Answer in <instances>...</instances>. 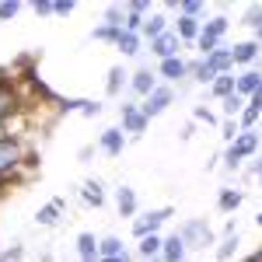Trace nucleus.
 Listing matches in <instances>:
<instances>
[{"instance_id": "obj_1", "label": "nucleus", "mask_w": 262, "mask_h": 262, "mask_svg": "<svg viewBox=\"0 0 262 262\" xmlns=\"http://www.w3.org/2000/svg\"><path fill=\"white\" fill-rule=\"evenodd\" d=\"M25 147H21L18 137H11V133H0V182H7L14 171H18L21 164H25Z\"/></svg>"}, {"instance_id": "obj_2", "label": "nucleus", "mask_w": 262, "mask_h": 262, "mask_svg": "<svg viewBox=\"0 0 262 262\" xmlns=\"http://www.w3.org/2000/svg\"><path fill=\"white\" fill-rule=\"evenodd\" d=\"M259 143H262V133H259V129H242V137H238V140L227 147V154H224V164H227L231 171H238L245 158H252V154L259 150Z\"/></svg>"}, {"instance_id": "obj_3", "label": "nucleus", "mask_w": 262, "mask_h": 262, "mask_svg": "<svg viewBox=\"0 0 262 262\" xmlns=\"http://www.w3.org/2000/svg\"><path fill=\"white\" fill-rule=\"evenodd\" d=\"M231 28V21L224 18H210V21H203V32H200V39H196V49L203 53V60L213 53V49H221V39H224V32Z\"/></svg>"}, {"instance_id": "obj_4", "label": "nucleus", "mask_w": 262, "mask_h": 262, "mask_svg": "<svg viewBox=\"0 0 262 262\" xmlns=\"http://www.w3.org/2000/svg\"><path fill=\"white\" fill-rule=\"evenodd\" d=\"M179 238L185 242V248H206L213 242V231H210V224L203 217H196V221H185L179 227Z\"/></svg>"}, {"instance_id": "obj_5", "label": "nucleus", "mask_w": 262, "mask_h": 262, "mask_svg": "<svg viewBox=\"0 0 262 262\" xmlns=\"http://www.w3.org/2000/svg\"><path fill=\"white\" fill-rule=\"evenodd\" d=\"M171 98H175V88H171V84H158V88L140 101V112L147 119H154V116H161L164 108L171 105Z\"/></svg>"}, {"instance_id": "obj_6", "label": "nucleus", "mask_w": 262, "mask_h": 262, "mask_svg": "<svg viewBox=\"0 0 262 262\" xmlns=\"http://www.w3.org/2000/svg\"><path fill=\"white\" fill-rule=\"evenodd\" d=\"M171 213H175L171 206H161V210H150L147 217H140V221L133 224V234H137V238H147V234H158V227H161V224L168 221Z\"/></svg>"}, {"instance_id": "obj_7", "label": "nucleus", "mask_w": 262, "mask_h": 262, "mask_svg": "<svg viewBox=\"0 0 262 262\" xmlns=\"http://www.w3.org/2000/svg\"><path fill=\"white\" fill-rule=\"evenodd\" d=\"M179 46H182V39L175 35V32H164L161 39L150 42V53H154V56L164 63V60H175V56H179Z\"/></svg>"}, {"instance_id": "obj_8", "label": "nucleus", "mask_w": 262, "mask_h": 262, "mask_svg": "<svg viewBox=\"0 0 262 262\" xmlns=\"http://www.w3.org/2000/svg\"><path fill=\"white\" fill-rule=\"evenodd\" d=\"M18 112V91H14V81H4L0 77V122H7Z\"/></svg>"}, {"instance_id": "obj_9", "label": "nucleus", "mask_w": 262, "mask_h": 262, "mask_svg": "<svg viewBox=\"0 0 262 262\" xmlns=\"http://www.w3.org/2000/svg\"><path fill=\"white\" fill-rule=\"evenodd\" d=\"M158 77H164L168 84H179V81H185V77H189V63L182 60V56L164 60V63H158Z\"/></svg>"}, {"instance_id": "obj_10", "label": "nucleus", "mask_w": 262, "mask_h": 262, "mask_svg": "<svg viewBox=\"0 0 262 262\" xmlns=\"http://www.w3.org/2000/svg\"><path fill=\"white\" fill-rule=\"evenodd\" d=\"M119 112H122V133H143V129H147V122H150L140 112V105H122Z\"/></svg>"}, {"instance_id": "obj_11", "label": "nucleus", "mask_w": 262, "mask_h": 262, "mask_svg": "<svg viewBox=\"0 0 262 262\" xmlns=\"http://www.w3.org/2000/svg\"><path fill=\"white\" fill-rule=\"evenodd\" d=\"M98 143H101V150H105L108 158H119L122 150H126V137H122V129H116V126H112V129H105Z\"/></svg>"}, {"instance_id": "obj_12", "label": "nucleus", "mask_w": 262, "mask_h": 262, "mask_svg": "<svg viewBox=\"0 0 262 262\" xmlns=\"http://www.w3.org/2000/svg\"><path fill=\"white\" fill-rule=\"evenodd\" d=\"M206 67H210L217 77H224V74H231V67H234V53H231V49H213V53L206 56Z\"/></svg>"}, {"instance_id": "obj_13", "label": "nucleus", "mask_w": 262, "mask_h": 262, "mask_svg": "<svg viewBox=\"0 0 262 262\" xmlns=\"http://www.w3.org/2000/svg\"><path fill=\"white\" fill-rule=\"evenodd\" d=\"M203 32V21L200 18H185V14H179V21H175V35H179L182 42H196Z\"/></svg>"}, {"instance_id": "obj_14", "label": "nucleus", "mask_w": 262, "mask_h": 262, "mask_svg": "<svg viewBox=\"0 0 262 262\" xmlns=\"http://www.w3.org/2000/svg\"><path fill=\"white\" fill-rule=\"evenodd\" d=\"M185 242L179 238V231L171 238H164V248H161V262H185Z\"/></svg>"}, {"instance_id": "obj_15", "label": "nucleus", "mask_w": 262, "mask_h": 262, "mask_svg": "<svg viewBox=\"0 0 262 262\" xmlns=\"http://www.w3.org/2000/svg\"><path fill=\"white\" fill-rule=\"evenodd\" d=\"M77 255H81V262H101L98 255V242H95V234H77Z\"/></svg>"}, {"instance_id": "obj_16", "label": "nucleus", "mask_w": 262, "mask_h": 262, "mask_svg": "<svg viewBox=\"0 0 262 262\" xmlns=\"http://www.w3.org/2000/svg\"><path fill=\"white\" fill-rule=\"evenodd\" d=\"M129 88H133L140 98H147V95L158 88V74H150V70H137V74H133V81H129Z\"/></svg>"}, {"instance_id": "obj_17", "label": "nucleus", "mask_w": 262, "mask_h": 262, "mask_svg": "<svg viewBox=\"0 0 262 262\" xmlns=\"http://www.w3.org/2000/svg\"><path fill=\"white\" fill-rule=\"evenodd\" d=\"M116 206H119V217H133V213H137V192H133L129 185H119Z\"/></svg>"}, {"instance_id": "obj_18", "label": "nucleus", "mask_w": 262, "mask_h": 262, "mask_svg": "<svg viewBox=\"0 0 262 262\" xmlns=\"http://www.w3.org/2000/svg\"><path fill=\"white\" fill-rule=\"evenodd\" d=\"M231 53H234V63H255V60H259V53H262V46L255 39H248V42H238Z\"/></svg>"}, {"instance_id": "obj_19", "label": "nucleus", "mask_w": 262, "mask_h": 262, "mask_svg": "<svg viewBox=\"0 0 262 262\" xmlns=\"http://www.w3.org/2000/svg\"><path fill=\"white\" fill-rule=\"evenodd\" d=\"M259 88H262V70H248V74L238 77V95H242V98H252Z\"/></svg>"}, {"instance_id": "obj_20", "label": "nucleus", "mask_w": 262, "mask_h": 262, "mask_svg": "<svg viewBox=\"0 0 262 262\" xmlns=\"http://www.w3.org/2000/svg\"><path fill=\"white\" fill-rule=\"evenodd\" d=\"M164 32H168V18H164V14H154V18L143 21V32H140V35L154 42V39H161Z\"/></svg>"}, {"instance_id": "obj_21", "label": "nucleus", "mask_w": 262, "mask_h": 262, "mask_svg": "<svg viewBox=\"0 0 262 262\" xmlns=\"http://www.w3.org/2000/svg\"><path fill=\"white\" fill-rule=\"evenodd\" d=\"M210 91H213V95H217V98H231V95H234V91H238V77H231V74H224V77H217V81L210 84Z\"/></svg>"}, {"instance_id": "obj_22", "label": "nucleus", "mask_w": 262, "mask_h": 262, "mask_svg": "<svg viewBox=\"0 0 262 262\" xmlns=\"http://www.w3.org/2000/svg\"><path fill=\"white\" fill-rule=\"evenodd\" d=\"M81 196L91 203V206H101V203H105V185H101L98 179H88V182H84V189H81Z\"/></svg>"}, {"instance_id": "obj_23", "label": "nucleus", "mask_w": 262, "mask_h": 262, "mask_svg": "<svg viewBox=\"0 0 262 262\" xmlns=\"http://www.w3.org/2000/svg\"><path fill=\"white\" fill-rule=\"evenodd\" d=\"M122 252H126V248H122V242L116 238V234H108V238H101V242H98V255H101V259H119Z\"/></svg>"}, {"instance_id": "obj_24", "label": "nucleus", "mask_w": 262, "mask_h": 262, "mask_svg": "<svg viewBox=\"0 0 262 262\" xmlns=\"http://www.w3.org/2000/svg\"><path fill=\"white\" fill-rule=\"evenodd\" d=\"M242 203H245V192H238V189H221V200H217V206H221L224 213L238 210Z\"/></svg>"}, {"instance_id": "obj_25", "label": "nucleus", "mask_w": 262, "mask_h": 262, "mask_svg": "<svg viewBox=\"0 0 262 262\" xmlns=\"http://www.w3.org/2000/svg\"><path fill=\"white\" fill-rule=\"evenodd\" d=\"M164 248V238H158V234H147V238H140V255L143 259H158Z\"/></svg>"}, {"instance_id": "obj_26", "label": "nucleus", "mask_w": 262, "mask_h": 262, "mask_svg": "<svg viewBox=\"0 0 262 262\" xmlns=\"http://www.w3.org/2000/svg\"><path fill=\"white\" fill-rule=\"evenodd\" d=\"M116 46H119L122 56H137V53H140V35H133V32H122Z\"/></svg>"}, {"instance_id": "obj_27", "label": "nucleus", "mask_w": 262, "mask_h": 262, "mask_svg": "<svg viewBox=\"0 0 262 262\" xmlns=\"http://www.w3.org/2000/svg\"><path fill=\"white\" fill-rule=\"evenodd\" d=\"M35 221H39L42 227H56V224H60V206H56V203H49V206H42L39 213H35Z\"/></svg>"}, {"instance_id": "obj_28", "label": "nucleus", "mask_w": 262, "mask_h": 262, "mask_svg": "<svg viewBox=\"0 0 262 262\" xmlns=\"http://www.w3.org/2000/svg\"><path fill=\"white\" fill-rule=\"evenodd\" d=\"M122 84H126V74H122V67H112V70H108V81H105V91H108V98H116V95H119Z\"/></svg>"}, {"instance_id": "obj_29", "label": "nucleus", "mask_w": 262, "mask_h": 262, "mask_svg": "<svg viewBox=\"0 0 262 262\" xmlns=\"http://www.w3.org/2000/svg\"><path fill=\"white\" fill-rule=\"evenodd\" d=\"M245 105H248V101H245L242 95L234 91L231 98H224V116H227V119H234V116H242V112H245Z\"/></svg>"}, {"instance_id": "obj_30", "label": "nucleus", "mask_w": 262, "mask_h": 262, "mask_svg": "<svg viewBox=\"0 0 262 262\" xmlns=\"http://www.w3.org/2000/svg\"><path fill=\"white\" fill-rule=\"evenodd\" d=\"M105 25H108V28H122V25H126V11H122L119 4H108V7H105Z\"/></svg>"}, {"instance_id": "obj_31", "label": "nucleus", "mask_w": 262, "mask_h": 262, "mask_svg": "<svg viewBox=\"0 0 262 262\" xmlns=\"http://www.w3.org/2000/svg\"><path fill=\"white\" fill-rule=\"evenodd\" d=\"M234 252H238V234H227V238L221 242V248H217V259L227 262L231 255H234Z\"/></svg>"}, {"instance_id": "obj_32", "label": "nucleus", "mask_w": 262, "mask_h": 262, "mask_svg": "<svg viewBox=\"0 0 262 262\" xmlns=\"http://www.w3.org/2000/svg\"><path fill=\"white\" fill-rule=\"evenodd\" d=\"M119 35H122V28H108V25H98L91 32V39H98V42H119Z\"/></svg>"}, {"instance_id": "obj_33", "label": "nucleus", "mask_w": 262, "mask_h": 262, "mask_svg": "<svg viewBox=\"0 0 262 262\" xmlns=\"http://www.w3.org/2000/svg\"><path fill=\"white\" fill-rule=\"evenodd\" d=\"M259 116H262V112H255V108H248V105H245V112L238 116V126H242V129H252V126L259 122Z\"/></svg>"}, {"instance_id": "obj_34", "label": "nucleus", "mask_w": 262, "mask_h": 262, "mask_svg": "<svg viewBox=\"0 0 262 262\" xmlns=\"http://www.w3.org/2000/svg\"><path fill=\"white\" fill-rule=\"evenodd\" d=\"M221 137H224V140H231V143L238 140V137H242V126H238V119H227V122H224Z\"/></svg>"}, {"instance_id": "obj_35", "label": "nucleus", "mask_w": 262, "mask_h": 262, "mask_svg": "<svg viewBox=\"0 0 262 262\" xmlns=\"http://www.w3.org/2000/svg\"><path fill=\"white\" fill-rule=\"evenodd\" d=\"M179 11L185 14V18H200L203 4H200V0H182V4H179Z\"/></svg>"}, {"instance_id": "obj_36", "label": "nucleus", "mask_w": 262, "mask_h": 262, "mask_svg": "<svg viewBox=\"0 0 262 262\" xmlns=\"http://www.w3.org/2000/svg\"><path fill=\"white\" fill-rule=\"evenodd\" d=\"M18 11H21L18 0H4V4H0V21H11L14 14H18Z\"/></svg>"}, {"instance_id": "obj_37", "label": "nucleus", "mask_w": 262, "mask_h": 262, "mask_svg": "<svg viewBox=\"0 0 262 262\" xmlns=\"http://www.w3.org/2000/svg\"><path fill=\"white\" fill-rule=\"evenodd\" d=\"M192 119H200V122H206V126H213V122H217V116H213L210 108H203V105H196V108H192Z\"/></svg>"}, {"instance_id": "obj_38", "label": "nucleus", "mask_w": 262, "mask_h": 262, "mask_svg": "<svg viewBox=\"0 0 262 262\" xmlns=\"http://www.w3.org/2000/svg\"><path fill=\"white\" fill-rule=\"evenodd\" d=\"M245 25H252L255 32L262 28V7H248V14H245Z\"/></svg>"}, {"instance_id": "obj_39", "label": "nucleus", "mask_w": 262, "mask_h": 262, "mask_svg": "<svg viewBox=\"0 0 262 262\" xmlns=\"http://www.w3.org/2000/svg\"><path fill=\"white\" fill-rule=\"evenodd\" d=\"M81 112H84V116H88V119H95V116H101V101H88V98H84Z\"/></svg>"}, {"instance_id": "obj_40", "label": "nucleus", "mask_w": 262, "mask_h": 262, "mask_svg": "<svg viewBox=\"0 0 262 262\" xmlns=\"http://www.w3.org/2000/svg\"><path fill=\"white\" fill-rule=\"evenodd\" d=\"M21 245H14V248H7V252H0V262H21Z\"/></svg>"}, {"instance_id": "obj_41", "label": "nucleus", "mask_w": 262, "mask_h": 262, "mask_svg": "<svg viewBox=\"0 0 262 262\" xmlns=\"http://www.w3.org/2000/svg\"><path fill=\"white\" fill-rule=\"evenodd\" d=\"M32 11H35L39 18H49V14H53V4H49V0H35V4H32Z\"/></svg>"}, {"instance_id": "obj_42", "label": "nucleus", "mask_w": 262, "mask_h": 262, "mask_svg": "<svg viewBox=\"0 0 262 262\" xmlns=\"http://www.w3.org/2000/svg\"><path fill=\"white\" fill-rule=\"evenodd\" d=\"M147 7H150V4H147V0H129V4H126V11H129V14H147Z\"/></svg>"}, {"instance_id": "obj_43", "label": "nucleus", "mask_w": 262, "mask_h": 262, "mask_svg": "<svg viewBox=\"0 0 262 262\" xmlns=\"http://www.w3.org/2000/svg\"><path fill=\"white\" fill-rule=\"evenodd\" d=\"M74 7H77L74 0H63V4H53V14H60V18H67V14H70Z\"/></svg>"}, {"instance_id": "obj_44", "label": "nucleus", "mask_w": 262, "mask_h": 262, "mask_svg": "<svg viewBox=\"0 0 262 262\" xmlns=\"http://www.w3.org/2000/svg\"><path fill=\"white\" fill-rule=\"evenodd\" d=\"M248 108H255V112H262V88L255 91V95H252V98H248Z\"/></svg>"}, {"instance_id": "obj_45", "label": "nucleus", "mask_w": 262, "mask_h": 262, "mask_svg": "<svg viewBox=\"0 0 262 262\" xmlns=\"http://www.w3.org/2000/svg\"><path fill=\"white\" fill-rule=\"evenodd\" d=\"M101 262H133V255H129V252H122L119 259H101Z\"/></svg>"}, {"instance_id": "obj_46", "label": "nucleus", "mask_w": 262, "mask_h": 262, "mask_svg": "<svg viewBox=\"0 0 262 262\" xmlns=\"http://www.w3.org/2000/svg\"><path fill=\"white\" fill-rule=\"evenodd\" d=\"M252 171H255V175H259V182H262V161L255 164V168H252Z\"/></svg>"}, {"instance_id": "obj_47", "label": "nucleus", "mask_w": 262, "mask_h": 262, "mask_svg": "<svg viewBox=\"0 0 262 262\" xmlns=\"http://www.w3.org/2000/svg\"><path fill=\"white\" fill-rule=\"evenodd\" d=\"M255 42H259V46H262V28H259V32H255Z\"/></svg>"}, {"instance_id": "obj_48", "label": "nucleus", "mask_w": 262, "mask_h": 262, "mask_svg": "<svg viewBox=\"0 0 262 262\" xmlns=\"http://www.w3.org/2000/svg\"><path fill=\"white\" fill-rule=\"evenodd\" d=\"M255 224H259V227H262V213H255Z\"/></svg>"}, {"instance_id": "obj_49", "label": "nucleus", "mask_w": 262, "mask_h": 262, "mask_svg": "<svg viewBox=\"0 0 262 262\" xmlns=\"http://www.w3.org/2000/svg\"><path fill=\"white\" fill-rule=\"evenodd\" d=\"M0 189H4V182H0Z\"/></svg>"}]
</instances>
